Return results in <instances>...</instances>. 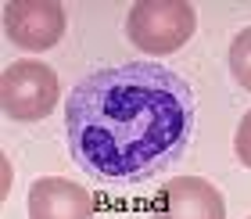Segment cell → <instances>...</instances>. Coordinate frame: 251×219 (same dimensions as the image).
<instances>
[{
  "mask_svg": "<svg viewBox=\"0 0 251 219\" xmlns=\"http://www.w3.org/2000/svg\"><path fill=\"white\" fill-rule=\"evenodd\" d=\"M94 194L65 176H40L29 187V219H94Z\"/></svg>",
  "mask_w": 251,
  "mask_h": 219,
  "instance_id": "cell-6",
  "label": "cell"
},
{
  "mask_svg": "<svg viewBox=\"0 0 251 219\" xmlns=\"http://www.w3.org/2000/svg\"><path fill=\"white\" fill-rule=\"evenodd\" d=\"M194 133V94L154 61H126L79 79L65 105V140L75 165L111 187L165 172Z\"/></svg>",
  "mask_w": 251,
  "mask_h": 219,
  "instance_id": "cell-1",
  "label": "cell"
},
{
  "mask_svg": "<svg viewBox=\"0 0 251 219\" xmlns=\"http://www.w3.org/2000/svg\"><path fill=\"white\" fill-rule=\"evenodd\" d=\"M230 76L241 83V90L251 94V26L241 29L230 43Z\"/></svg>",
  "mask_w": 251,
  "mask_h": 219,
  "instance_id": "cell-7",
  "label": "cell"
},
{
  "mask_svg": "<svg viewBox=\"0 0 251 219\" xmlns=\"http://www.w3.org/2000/svg\"><path fill=\"white\" fill-rule=\"evenodd\" d=\"M233 155H237L241 165L251 169V111H244V119H241V126H237V133H233Z\"/></svg>",
  "mask_w": 251,
  "mask_h": 219,
  "instance_id": "cell-8",
  "label": "cell"
},
{
  "mask_svg": "<svg viewBox=\"0 0 251 219\" xmlns=\"http://www.w3.org/2000/svg\"><path fill=\"white\" fill-rule=\"evenodd\" d=\"M151 219H226V201L212 180L176 176L158 191Z\"/></svg>",
  "mask_w": 251,
  "mask_h": 219,
  "instance_id": "cell-5",
  "label": "cell"
},
{
  "mask_svg": "<svg viewBox=\"0 0 251 219\" xmlns=\"http://www.w3.org/2000/svg\"><path fill=\"white\" fill-rule=\"evenodd\" d=\"M58 101H61L58 72L43 61L22 57V61H11L0 76V105L11 122H40L58 108Z\"/></svg>",
  "mask_w": 251,
  "mask_h": 219,
  "instance_id": "cell-3",
  "label": "cell"
},
{
  "mask_svg": "<svg viewBox=\"0 0 251 219\" xmlns=\"http://www.w3.org/2000/svg\"><path fill=\"white\" fill-rule=\"evenodd\" d=\"M4 32L22 51H50L65 36V7L58 0H11L4 4Z\"/></svg>",
  "mask_w": 251,
  "mask_h": 219,
  "instance_id": "cell-4",
  "label": "cell"
},
{
  "mask_svg": "<svg viewBox=\"0 0 251 219\" xmlns=\"http://www.w3.org/2000/svg\"><path fill=\"white\" fill-rule=\"evenodd\" d=\"M248 219H251V216H248Z\"/></svg>",
  "mask_w": 251,
  "mask_h": 219,
  "instance_id": "cell-9",
  "label": "cell"
},
{
  "mask_svg": "<svg viewBox=\"0 0 251 219\" xmlns=\"http://www.w3.org/2000/svg\"><path fill=\"white\" fill-rule=\"evenodd\" d=\"M194 29H198V11L187 0H140L126 15V36L136 51L165 57L183 51Z\"/></svg>",
  "mask_w": 251,
  "mask_h": 219,
  "instance_id": "cell-2",
  "label": "cell"
}]
</instances>
